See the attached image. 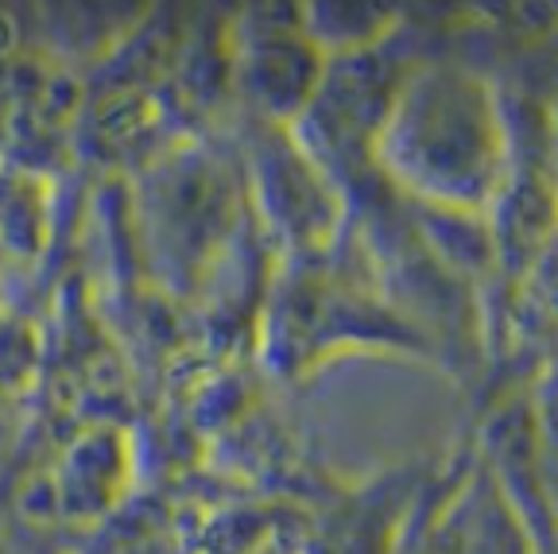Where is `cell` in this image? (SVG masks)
<instances>
[{
    "mask_svg": "<svg viewBox=\"0 0 558 554\" xmlns=\"http://www.w3.org/2000/svg\"><path fill=\"white\" fill-rule=\"evenodd\" d=\"M233 70L248 101L271 121H299L323 86L326 55L303 24H248L233 47Z\"/></svg>",
    "mask_w": 558,
    "mask_h": 554,
    "instance_id": "2",
    "label": "cell"
},
{
    "mask_svg": "<svg viewBox=\"0 0 558 554\" xmlns=\"http://www.w3.org/2000/svg\"><path fill=\"white\" fill-rule=\"evenodd\" d=\"M373 159L411 194L446 209L481 202L500 159L485 86L453 67L403 79L373 140Z\"/></svg>",
    "mask_w": 558,
    "mask_h": 554,
    "instance_id": "1",
    "label": "cell"
}]
</instances>
